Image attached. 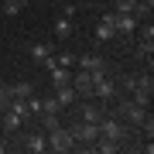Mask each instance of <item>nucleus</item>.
Segmentation results:
<instances>
[{
	"label": "nucleus",
	"instance_id": "1",
	"mask_svg": "<svg viewBox=\"0 0 154 154\" xmlns=\"http://www.w3.org/2000/svg\"><path fill=\"white\" fill-rule=\"evenodd\" d=\"M45 137H48V151H55V154H65L75 147V137H72V130H65V127H51V130H45Z\"/></svg>",
	"mask_w": 154,
	"mask_h": 154
},
{
	"label": "nucleus",
	"instance_id": "2",
	"mask_svg": "<svg viewBox=\"0 0 154 154\" xmlns=\"http://www.w3.org/2000/svg\"><path fill=\"white\" fill-rule=\"evenodd\" d=\"M99 137H110V140H127V127H123V120H120V116H116V113H110V116H99Z\"/></svg>",
	"mask_w": 154,
	"mask_h": 154
},
{
	"label": "nucleus",
	"instance_id": "3",
	"mask_svg": "<svg viewBox=\"0 0 154 154\" xmlns=\"http://www.w3.org/2000/svg\"><path fill=\"white\" fill-rule=\"evenodd\" d=\"M116 96V79H110L106 72L93 75V99H113Z\"/></svg>",
	"mask_w": 154,
	"mask_h": 154
},
{
	"label": "nucleus",
	"instance_id": "4",
	"mask_svg": "<svg viewBox=\"0 0 154 154\" xmlns=\"http://www.w3.org/2000/svg\"><path fill=\"white\" fill-rule=\"evenodd\" d=\"M72 137H75L79 144H89V147H93V144L99 140V123H89V120H79L75 127H72Z\"/></svg>",
	"mask_w": 154,
	"mask_h": 154
},
{
	"label": "nucleus",
	"instance_id": "5",
	"mask_svg": "<svg viewBox=\"0 0 154 154\" xmlns=\"http://www.w3.org/2000/svg\"><path fill=\"white\" fill-rule=\"evenodd\" d=\"M116 116H120V120H130V123H140L144 116H147V110L137 106L134 99H120V103H116Z\"/></svg>",
	"mask_w": 154,
	"mask_h": 154
},
{
	"label": "nucleus",
	"instance_id": "6",
	"mask_svg": "<svg viewBox=\"0 0 154 154\" xmlns=\"http://www.w3.org/2000/svg\"><path fill=\"white\" fill-rule=\"evenodd\" d=\"M31 58L38 62V65H45V69H55V48L45 45V41H34L31 45Z\"/></svg>",
	"mask_w": 154,
	"mask_h": 154
},
{
	"label": "nucleus",
	"instance_id": "7",
	"mask_svg": "<svg viewBox=\"0 0 154 154\" xmlns=\"http://www.w3.org/2000/svg\"><path fill=\"white\" fill-rule=\"evenodd\" d=\"M72 89H75V96H82V99H93V72L79 69L75 75H72Z\"/></svg>",
	"mask_w": 154,
	"mask_h": 154
},
{
	"label": "nucleus",
	"instance_id": "8",
	"mask_svg": "<svg viewBox=\"0 0 154 154\" xmlns=\"http://www.w3.org/2000/svg\"><path fill=\"white\" fill-rule=\"evenodd\" d=\"M137 17H134V14H116L113 11V31L116 34H134V31H137Z\"/></svg>",
	"mask_w": 154,
	"mask_h": 154
},
{
	"label": "nucleus",
	"instance_id": "9",
	"mask_svg": "<svg viewBox=\"0 0 154 154\" xmlns=\"http://www.w3.org/2000/svg\"><path fill=\"white\" fill-rule=\"evenodd\" d=\"M75 65H79V69H86V72H93V75H96V72H106L103 55H93V51H89V55H79V58H75Z\"/></svg>",
	"mask_w": 154,
	"mask_h": 154
},
{
	"label": "nucleus",
	"instance_id": "10",
	"mask_svg": "<svg viewBox=\"0 0 154 154\" xmlns=\"http://www.w3.org/2000/svg\"><path fill=\"white\" fill-rule=\"evenodd\" d=\"M24 151H31V154H45V151H48V137H45L41 130L28 134V137H24Z\"/></svg>",
	"mask_w": 154,
	"mask_h": 154
},
{
	"label": "nucleus",
	"instance_id": "11",
	"mask_svg": "<svg viewBox=\"0 0 154 154\" xmlns=\"http://www.w3.org/2000/svg\"><path fill=\"white\" fill-rule=\"evenodd\" d=\"M110 38H116V31H113V11L103 14V21L96 24V41H110Z\"/></svg>",
	"mask_w": 154,
	"mask_h": 154
},
{
	"label": "nucleus",
	"instance_id": "12",
	"mask_svg": "<svg viewBox=\"0 0 154 154\" xmlns=\"http://www.w3.org/2000/svg\"><path fill=\"white\" fill-rule=\"evenodd\" d=\"M7 89H11L14 99H28V96H34V89H38V86L28 82V79H21V82H14V86H7Z\"/></svg>",
	"mask_w": 154,
	"mask_h": 154
},
{
	"label": "nucleus",
	"instance_id": "13",
	"mask_svg": "<svg viewBox=\"0 0 154 154\" xmlns=\"http://www.w3.org/2000/svg\"><path fill=\"white\" fill-rule=\"evenodd\" d=\"M137 51H140L144 58H151V51H154V28H151V21H147V28L140 31V48Z\"/></svg>",
	"mask_w": 154,
	"mask_h": 154
},
{
	"label": "nucleus",
	"instance_id": "14",
	"mask_svg": "<svg viewBox=\"0 0 154 154\" xmlns=\"http://www.w3.org/2000/svg\"><path fill=\"white\" fill-rule=\"evenodd\" d=\"M21 120H24V116H17L14 110H4V116H0V127H4L7 134H17V130H21Z\"/></svg>",
	"mask_w": 154,
	"mask_h": 154
},
{
	"label": "nucleus",
	"instance_id": "15",
	"mask_svg": "<svg viewBox=\"0 0 154 154\" xmlns=\"http://www.w3.org/2000/svg\"><path fill=\"white\" fill-rule=\"evenodd\" d=\"M48 72H51V86H69L72 82V72L65 65H55V69H48Z\"/></svg>",
	"mask_w": 154,
	"mask_h": 154
},
{
	"label": "nucleus",
	"instance_id": "16",
	"mask_svg": "<svg viewBox=\"0 0 154 154\" xmlns=\"http://www.w3.org/2000/svg\"><path fill=\"white\" fill-rule=\"evenodd\" d=\"M72 31H75V28H72V17H65V14H62L58 21H55V38H58V41H65Z\"/></svg>",
	"mask_w": 154,
	"mask_h": 154
},
{
	"label": "nucleus",
	"instance_id": "17",
	"mask_svg": "<svg viewBox=\"0 0 154 154\" xmlns=\"http://www.w3.org/2000/svg\"><path fill=\"white\" fill-rule=\"evenodd\" d=\"M55 99H58L62 106H72V103H75V89H72V82L69 86H55Z\"/></svg>",
	"mask_w": 154,
	"mask_h": 154
},
{
	"label": "nucleus",
	"instance_id": "18",
	"mask_svg": "<svg viewBox=\"0 0 154 154\" xmlns=\"http://www.w3.org/2000/svg\"><path fill=\"white\" fill-rule=\"evenodd\" d=\"M28 4H31V0H4V7H0V11H4V17H17Z\"/></svg>",
	"mask_w": 154,
	"mask_h": 154
},
{
	"label": "nucleus",
	"instance_id": "19",
	"mask_svg": "<svg viewBox=\"0 0 154 154\" xmlns=\"http://www.w3.org/2000/svg\"><path fill=\"white\" fill-rule=\"evenodd\" d=\"M99 116H103V110H99L96 103H86L82 113H79V120H89V123H99Z\"/></svg>",
	"mask_w": 154,
	"mask_h": 154
},
{
	"label": "nucleus",
	"instance_id": "20",
	"mask_svg": "<svg viewBox=\"0 0 154 154\" xmlns=\"http://www.w3.org/2000/svg\"><path fill=\"white\" fill-rule=\"evenodd\" d=\"M41 113H51V116H58V113H62V103H58L55 96H45V99H41Z\"/></svg>",
	"mask_w": 154,
	"mask_h": 154
},
{
	"label": "nucleus",
	"instance_id": "21",
	"mask_svg": "<svg viewBox=\"0 0 154 154\" xmlns=\"http://www.w3.org/2000/svg\"><path fill=\"white\" fill-rule=\"evenodd\" d=\"M96 151H103V154H113V151H120V140H110V137H99L96 144H93Z\"/></svg>",
	"mask_w": 154,
	"mask_h": 154
},
{
	"label": "nucleus",
	"instance_id": "22",
	"mask_svg": "<svg viewBox=\"0 0 154 154\" xmlns=\"http://www.w3.org/2000/svg\"><path fill=\"white\" fill-rule=\"evenodd\" d=\"M55 65H75V55H72V51H55Z\"/></svg>",
	"mask_w": 154,
	"mask_h": 154
},
{
	"label": "nucleus",
	"instance_id": "23",
	"mask_svg": "<svg viewBox=\"0 0 154 154\" xmlns=\"http://www.w3.org/2000/svg\"><path fill=\"white\" fill-rule=\"evenodd\" d=\"M137 0H116V14H134Z\"/></svg>",
	"mask_w": 154,
	"mask_h": 154
},
{
	"label": "nucleus",
	"instance_id": "24",
	"mask_svg": "<svg viewBox=\"0 0 154 154\" xmlns=\"http://www.w3.org/2000/svg\"><path fill=\"white\" fill-rule=\"evenodd\" d=\"M7 106H11V89H7V86H0V113H4Z\"/></svg>",
	"mask_w": 154,
	"mask_h": 154
},
{
	"label": "nucleus",
	"instance_id": "25",
	"mask_svg": "<svg viewBox=\"0 0 154 154\" xmlns=\"http://www.w3.org/2000/svg\"><path fill=\"white\" fill-rule=\"evenodd\" d=\"M134 86H137V75H123V89H127V93H130Z\"/></svg>",
	"mask_w": 154,
	"mask_h": 154
},
{
	"label": "nucleus",
	"instance_id": "26",
	"mask_svg": "<svg viewBox=\"0 0 154 154\" xmlns=\"http://www.w3.org/2000/svg\"><path fill=\"white\" fill-rule=\"evenodd\" d=\"M0 151H4V144H0Z\"/></svg>",
	"mask_w": 154,
	"mask_h": 154
}]
</instances>
